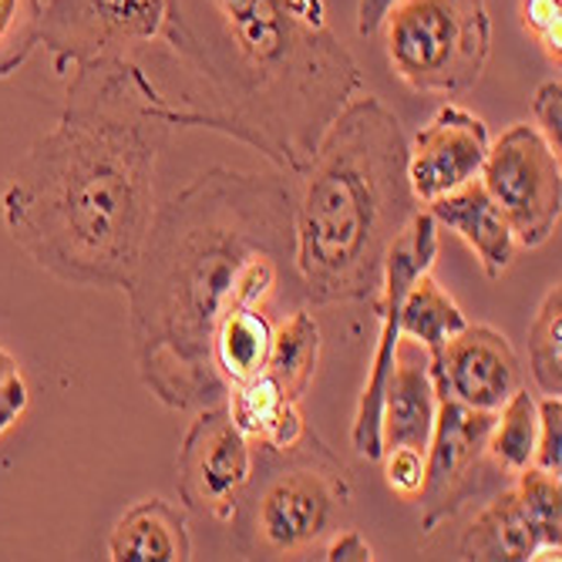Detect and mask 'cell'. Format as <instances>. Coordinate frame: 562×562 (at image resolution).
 <instances>
[{
  "mask_svg": "<svg viewBox=\"0 0 562 562\" xmlns=\"http://www.w3.org/2000/svg\"><path fill=\"white\" fill-rule=\"evenodd\" d=\"M296 458V465L267 482L252 513L260 542L277 555H296L330 539L350 508L347 472L317 435L300 445Z\"/></svg>",
  "mask_w": 562,
  "mask_h": 562,
  "instance_id": "8992f818",
  "label": "cell"
},
{
  "mask_svg": "<svg viewBox=\"0 0 562 562\" xmlns=\"http://www.w3.org/2000/svg\"><path fill=\"white\" fill-rule=\"evenodd\" d=\"M321 324L306 306H296L273 327V344L263 371L280 384L290 401H303L321 364Z\"/></svg>",
  "mask_w": 562,
  "mask_h": 562,
  "instance_id": "ffe728a7",
  "label": "cell"
},
{
  "mask_svg": "<svg viewBox=\"0 0 562 562\" xmlns=\"http://www.w3.org/2000/svg\"><path fill=\"white\" fill-rule=\"evenodd\" d=\"M324 559H330V562H371L374 549L357 529H344V532L337 529L324 549Z\"/></svg>",
  "mask_w": 562,
  "mask_h": 562,
  "instance_id": "f546056e",
  "label": "cell"
},
{
  "mask_svg": "<svg viewBox=\"0 0 562 562\" xmlns=\"http://www.w3.org/2000/svg\"><path fill=\"white\" fill-rule=\"evenodd\" d=\"M482 186L498 202L516 243L539 249L552 239L562 216V169L559 151L529 122L505 128L488 145Z\"/></svg>",
  "mask_w": 562,
  "mask_h": 562,
  "instance_id": "ba28073f",
  "label": "cell"
},
{
  "mask_svg": "<svg viewBox=\"0 0 562 562\" xmlns=\"http://www.w3.org/2000/svg\"><path fill=\"white\" fill-rule=\"evenodd\" d=\"M428 213L438 226L451 229L458 239L475 252V260L488 280H498L516 260V233L508 226L498 202L488 195L482 179L458 186L435 202H428Z\"/></svg>",
  "mask_w": 562,
  "mask_h": 562,
  "instance_id": "2e32d148",
  "label": "cell"
},
{
  "mask_svg": "<svg viewBox=\"0 0 562 562\" xmlns=\"http://www.w3.org/2000/svg\"><path fill=\"white\" fill-rule=\"evenodd\" d=\"M529 374L542 394H562V286L552 283L529 324Z\"/></svg>",
  "mask_w": 562,
  "mask_h": 562,
  "instance_id": "603a6c76",
  "label": "cell"
},
{
  "mask_svg": "<svg viewBox=\"0 0 562 562\" xmlns=\"http://www.w3.org/2000/svg\"><path fill=\"white\" fill-rule=\"evenodd\" d=\"M532 119H536V128L542 132V138L559 151V135H562V85H559V78L539 85V91L532 98Z\"/></svg>",
  "mask_w": 562,
  "mask_h": 562,
  "instance_id": "f1b7e54d",
  "label": "cell"
},
{
  "mask_svg": "<svg viewBox=\"0 0 562 562\" xmlns=\"http://www.w3.org/2000/svg\"><path fill=\"white\" fill-rule=\"evenodd\" d=\"M495 425V412H479L448 391L438 394L435 428L425 451V485L422 502L425 516L422 529L435 532L441 522H451L475 495L488 492L492 485L502 488L508 479L488 458V435Z\"/></svg>",
  "mask_w": 562,
  "mask_h": 562,
  "instance_id": "52a82bcc",
  "label": "cell"
},
{
  "mask_svg": "<svg viewBox=\"0 0 562 562\" xmlns=\"http://www.w3.org/2000/svg\"><path fill=\"white\" fill-rule=\"evenodd\" d=\"M27 401H31V391L21 374L18 357H11L4 347H0V435L27 412Z\"/></svg>",
  "mask_w": 562,
  "mask_h": 562,
  "instance_id": "4316f807",
  "label": "cell"
},
{
  "mask_svg": "<svg viewBox=\"0 0 562 562\" xmlns=\"http://www.w3.org/2000/svg\"><path fill=\"white\" fill-rule=\"evenodd\" d=\"M536 431H539V401L519 387L495 412V425L488 435V458L508 479H516L532 465Z\"/></svg>",
  "mask_w": 562,
  "mask_h": 562,
  "instance_id": "7402d4cb",
  "label": "cell"
},
{
  "mask_svg": "<svg viewBox=\"0 0 562 562\" xmlns=\"http://www.w3.org/2000/svg\"><path fill=\"white\" fill-rule=\"evenodd\" d=\"M488 145V125L479 115L458 105L438 109V115L407 145V182L418 206L479 179Z\"/></svg>",
  "mask_w": 562,
  "mask_h": 562,
  "instance_id": "5bb4252c",
  "label": "cell"
},
{
  "mask_svg": "<svg viewBox=\"0 0 562 562\" xmlns=\"http://www.w3.org/2000/svg\"><path fill=\"white\" fill-rule=\"evenodd\" d=\"M562 488L559 475L529 465L502 485L458 539V555L475 562L559 559Z\"/></svg>",
  "mask_w": 562,
  "mask_h": 562,
  "instance_id": "9c48e42d",
  "label": "cell"
},
{
  "mask_svg": "<svg viewBox=\"0 0 562 562\" xmlns=\"http://www.w3.org/2000/svg\"><path fill=\"white\" fill-rule=\"evenodd\" d=\"M172 128L176 98L132 58L75 68L58 125L0 192L18 249L61 283L125 290L156 216V166Z\"/></svg>",
  "mask_w": 562,
  "mask_h": 562,
  "instance_id": "7a4b0ae2",
  "label": "cell"
},
{
  "mask_svg": "<svg viewBox=\"0 0 562 562\" xmlns=\"http://www.w3.org/2000/svg\"><path fill=\"white\" fill-rule=\"evenodd\" d=\"M381 465H384V479H387L391 492H397L407 502L422 495V485H425V451L387 448L381 454Z\"/></svg>",
  "mask_w": 562,
  "mask_h": 562,
  "instance_id": "484cf974",
  "label": "cell"
},
{
  "mask_svg": "<svg viewBox=\"0 0 562 562\" xmlns=\"http://www.w3.org/2000/svg\"><path fill=\"white\" fill-rule=\"evenodd\" d=\"M397 0H357V34L374 37Z\"/></svg>",
  "mask_w": 562,
  "mask_h": 562,
  "instance_id": "4dcf8cb0",
  "label": "cell"
},
{
  "mask_svg": "<svg viewBox=\"0 0 562 562\" xmlns=\"http://www.w3.org/2000/svg\"><path fill=\"white\" fill-rule=\"evenodd\" d=\"M522 24H526V31L546 47V55H549V61H555L559 65V44H562V37H559V24H562V4L559 0H522Z\"/></svg>",
  "mask_w": 562,
  "mask_h": 562,
  "instance_id": "83f0119b",
  "label": "cell"
},
{
  "mask_svg": "<svg viewBox=\"0 0 562 562\" xmlns=\"http://www.w3.org/2000/svg\"><path fill=\"white\" fill-rule=\"evenodd\" d=\"M159 37L182 71L176 128L226 135L283 176L311 169L364 71L324 0H166Z\"/></svg>",
  "mask_w": 562,
  "mask_h": 562,
  "instance_id": "3957f363",
  "label": "cell"
},
{
  "mask_svg": "<svg viewBox=\"0 0 562 562\" xmlns=\"http://www.w3.org/2000/svg\"><path fill=\"white\" fill-rule=\"evenodd\" d=\"M226 397L233 425L249 441H260L273 454H290L314 435L300 415V401H290L267 371L246 384L229 387Z\"/></svg>",
  "mask_w": 562,
  "mask_h": 562,
  "instance_id": "e0dca14e",
  "label": "cell"
},
{
  "mask_svg": "<svg viewBox=\"0 0 562 562\" xmlns=\"http://www.w3.org/2000/svg\"><path fill=\"white\" fill-rule=\"evenodd\" d=\"M435 394L448 391L479 412H498L522 387V368L513 344L488 324H465L451 334L438 353V361H428Z\"/></svg>",
  "mask_w": 562,
  "mask_h": 562,
  "instance_id": "4fadbf2b",
  "label": "cell"
},
{
  "mask_svg": "<svg viewBox=\"0 0 562 562\" xmlns=\"http://www.w3.org/2000/svg\"><path fill=\"white\" fill-rule=\"evenodd\" d=\"M296 186L283 172L213 166L156 206L128 293L145 391L172 412L226 401L213 337L229 311H277L293 267Z\"/></svg>",
  "mask_w": 562,
  "mask_h": 562,
  "instance_id": "6da1fadb",
  "label": "cell"
},
{
  "mask_svg": "<svg viewBox=\"0 0 562 562\" xmlns=\"http://www.w3.org/2000/svg\"><path fill=\"white\" fill-rule=\"evenodd\" d=\"M252 479L249 438L233 425L229 407H199L179 448V498L199 516L233 522Z\"/></svg>",
  "mask_w": 562,
  "mask_h": 562,
  "instance_id": "7c38bea8",
  "label": "cell"
},
{
  "mask_svg": "<svg viewBox=\"0 0 562 562\" xmlns=\"http://www.w3.org/2000/svg\"><path fill=\"white\" fill-rule=\"evenodd\" d=\"M166 0H47L41 44L58 75L98 58H128V50L156 41Z\"/></svg>",
  "mask_w": 562,
  "mask_h": 562,
  "instance_id": "8fae6325",
  "label": "cell"
},
{
  "mask_svg": "<svg viewBox=\"0 0 562 562\" xmlns=\"http://www.w3.org/2000/svg\"><path fill=\"white\" fill-rule=\"evenodd\" d=\"M435 407H438V394L428 371V350L418 340L401 334L381 397V454L387 448L428 451Z\"/></svg>",
  "mask_w": 562,
  "mask_h": 562,
  "instance_id": "9a60e30c",
  "label": "cell"
},
{
  "mask_svg": "<svg viewBox=\"0 0 562 562\" xmlns=\"http://www.w3.org/2000/svg\"><path fill=\"white\" fill-rule=\"evenodd\" d=\"M401 334L418 340L425 350H428V361H438V353L445 347V340L451 334L462 330L469 321L462 314V306H458L441 286L438 280L428 273H422L412 290H407L404 303H401Z\"/></svg>",
  "mask_w": 562,
  "mask_h": 562,
  "instance_id": "44dd1931",
  "label": "cell"
},
{
  "mask_svg": "<svg viewBox=\"0 0 562 562\" xmlns=\"http://www.w3.org/2000/svg\"><path fill=\"white\" fill-rule=\"evenodd\" d=\"M438 257V223L431 220L428 210H418L407 226L394 236L387 260H384V277H381V290H378V311H381V334H378V347L371 357V371L361 391V401H357V415H353V428H350V441L353 451L368 458V462H381V397H384V384L394 364V350L401 340V303L412 290V283L431 270Z\"/></svg>",
  "mask_w": 562,
  "mask_h": 562,
  "instance_id": "30bf717a",
  "label": "cell"
},
{
  "mask_svg": "<svg viewBox=\"0 0 562 562\" xmlns=\"http://www.w3.org/2000/svg\"><path fill=\"white\" fill-rule=\"evenodd\" d=\"M109 559L115 562H186L192 539L186 516L166 498H142L115 522L109 536Z\"/></svg>",
  "mask_w": 562,
  "mask_h": 562,
  "instance_id": "ac0fdd59",
  "label": "cell"
},
{
  "mask_svg": "<svg viewBox=\"0 0 562 562\" xmlns=\"http://www.w3.org/2000/svg\"><path fill=\"white\" fill-rule=\"evenodd\" d=\"M293 210V267L314 306L374 300L394 236L422 206L407 138L374 94H353L324 132Z\"/></svg>",
  "mask_w": 562,
  "mask_h": 562,
  "instance_id": "277c9868",
  "label": "cell"
},
{
  "mask_svg": "<svg viewBox=\"0 0 562 562\" xmlns=\"http://www.w3.org/2000/svg\"><path fill=\"white\" fill-rule=\"evenodd\" d=\"M273 327L277 317L270 311H252V306H239V311H229L223 317L213 337V368L226 387L246 384L263 374L273 344Z\"/></svg>",
  "mask_w": 562,
  "mask_h": 562,
  "instance_id": "d6986e66",
  "label": "cell"
},
{
  "mask_svg": "<svg viewBox=\"0 0 562 562\" xmlns=\"http://www.w3.org/2000/svg\"><path fill=\"white\" fill-rule=\"evenodd\" d=\"M41 0H0V81L11 78L41 44Z\"/></svg>",
  "mask_w": 562,
  "mask_h": 562,
  "instance_id": "cb8c5ba5",
  "label": "cell"
},
{
  "mask_svg": "<svg viewBox=\"0 0 562 562\" xmlns=\"http://www.w3.org/2000/svg\"><path fill=\"white\" fill-rule=\"evenodd\" d=\"M559 462H562V397L546 394L539 401V431H536L532 465L559 475Z\"/></svg>",
  "mask_w": 562,
  "mask_h": 562,
  "instance_id": "d4e9b609",
  "label": "cell"
},
{
  "mask_svg": "<svg viewBox=\"0 0 562 562\" xmlns=\"http://www.w3.org/2000/svg\"><path fill=\"white\" fill-rule=\"evenodd\" d=\"M381 27L391 71L418 94L465 98L492 55L485 0H397Z\"/></svg>",
  "mask_w": 562,
  "mask_h": 562,
  "instance_id": "5b68a950",
  "label": "cell"
}]
</instances>
